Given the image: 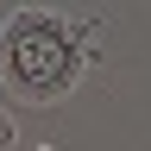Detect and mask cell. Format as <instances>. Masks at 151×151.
I'll return each mask as SVG.
<instances>
[{
	"instance_id": "1",
	"label": "cell",
	"mask_w": 151,
	"mask_h": 151,
	"mask_svg": "<svg viewBox=\"0 0 151 151\" xmlns=\"http://www.w3.org/2000/svg\"><path fill=\"white\" fill-rule=\"evenodd\" d=\"M101 57V19L69 6H13L0 25V88L25 107H57Z\"/></svg>"
},
{
	"instance_id": "2",
	"label": "cell",
	"mask_w": 151,
	"mask_h": 151,
	"mask_svg": "<svg viewBox=\"0 0 151 151\" xmlns=\"http://www.w3.org/2000/svg\"><path fill=\"white\" fill-rule=\"evenodd\" d=\"M13 139H19V132H13V113L0 107V151H13Z\"/></svg>"
}]
</instances>
